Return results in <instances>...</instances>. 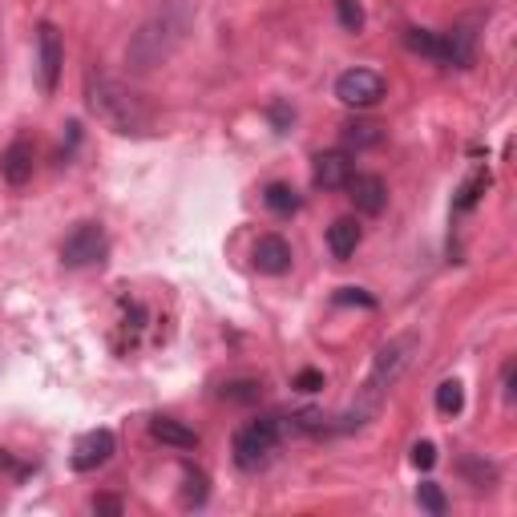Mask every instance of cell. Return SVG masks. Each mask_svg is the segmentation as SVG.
<instances>
[{"instance_id":"6da1fadb","label":"cell","mask_w":517,"mask_h":517,"mask_svg":"<svg viewBox=\"0 0 517 517\" xmlns=\"http://www.w3.org/2000/svg\"><path fill=\"white\" fill-rule=\"evenodd\" d=\"M190 29H194V5L190 0H162V5L138 25V33L130 37L126 65L134 73H150V69L166 65L182 49Z\"/></svg>"},{"instance_id":"7a4b0ae2","label":"cell","mask_w":517,"mask_h":517,"mask_svg":"<svg viewBox=\"0 0 517 517\" xmlns=\"http://www.w3.org/2000/svg\"><path fill=\"white\" fill-rule=\"evenodd\" d=\"M85 101L97 122H106L114 134H146L150 130V110L146 101L126 89L122 81L106 77V73H89L85 77Z\"/></svg>"},{"instance_id":"3957f363","label":"cell","mask_w":517,"mask_h":517,"mask_svg":"<svg viewBox=\"0 0 517 517\" xmlns=\"http://www.w3.org/2000/svg\"><path fill=\"white\" fill-rule=\"evenodd\" d=\"M417 348H421V340L417 336H396V340H388L380 352H376V360H372V372H368V380H364V392H360V404L356 408H364L368 417L380 408V400L388 396V388L408 372V364H412V356H417Z\"/></svg>"},{"instance_id":"277c9868","label":"cell","mask_w":517,"mask_h":517,"mask_svg":"<svg viewBox=\"0 0 517 517\" xmlns=\"http://www.w3.org/2000/svg\"><path fill=\"white\" fill-rule=\"evenodd\" d=\"M279 437H283V425L275 417H263V421H251L235 433V465L243 473H259L275 449H279Z\"/></svg>"},{"instance_id":"5b68a950","label":"cell","mask_w":517,"mask_h":517,"mask_svg":"<svg viewBox=\"0 0 517 517\" xmlns=\"http://www.w3.org/2000/svg\"><path fill=\"white\" fill-rule=\"evenodd\" d=\"M110 243H106V231H101V223H77L65 243H61V263L81 271V267H97L101 259H106Z\"/></svg>"},{"instance_id":"8992f818","label":"cell","mask_w":517,"mask_h":517,"mask_svg":"<svg viewBox=\"0 0 517 517\" xmlns=\"http://www.w3.org/2000/svg\"><path fill=\"white\" fill-rule=\"evenodd\" d=\"M388 93V81L376 73V69H348L336 77V97L352 110H368Z\"/></svg>"},{"instance_id":"52a82bcc","label":"cell","mask_w":517,"mask_h":517,"mask_svg":"<svg viewBox=\"0 0 517 517\" xmlns=\"http://www.w3.org/2000/svg\"><path fill=\"white\" fill-rule=\"evenodd\" d=\"M61 65H65L61 33H57V25H41V29H37V77H41V89H45V93L57 89Z\"/></svg>"},{"instance_id":"ba28073f","label":"cell","mask_w":517,"mask_h":517,"mask_svg":"<svg viewBox=\"0 0 517 517\" xmlns=\"http://www.w3.org/2000/svg\"><path fill=\"white\" fill-rule=\"evenodd\" d=\"M348 198L360 215H380L384 206H388V186L380 174H364V170H352V178L344 182Z\"/></svg>"},{"instance_id":"9c48e42d","label":"cell","mask_w":517,"mask_h":517,"mask_svg":"<svg viewBox=\"0 0 517 517\" xmlns=\"http://www.w3.org/2000/svg\"><path fill=\"white\" fill-rule=\"evenodd\" d=\"M114 449H118V441H114L110 429H93V433H85V437L77 441L69 465H73L77 473H93V469H101V465L114 457Z\"/></svg>"},{"instance_id":"30bf717a","label":"cell","mask_w":517,"mask_h":517,"mask_svg":"<svg viewBox=\"0 0 517 517\" xmlns=\"http://www.w3.org/2000/svg\"><path fill=\"white\" fill-rule=\"evenodd\" d=\"M37 170V150L29 138H17L5 146V154H0V178H5L9 186H25Z\"/></svg>"},{"instance_id":"8fae6325","label":"cell","mask_w":517,"mask_h":517,"mask_svg":"<svg viewBox=\"0 0 517 517\" xmlns=\"http://www.w3.org/2000/svg\"><path fill=\"white\" fill-rule=\"evenodd\" d=\"M352 154L348 150H324L316 154V166H312V182L320 190H344V182L352 178Z\"/></svg>"},{"instance_id":"7c38bea8","label":"cell","mask_w":517,"mask_h":517,"mask_svg":"<svg viewBox=\"0 0 517 517\" xmlns=\"http://www.w3.org/2000/svg\"><path fill=\"white\" fill-rule=\"evenodd\" d=\"M291 243L283 239V235H263L259 243H255V251H251V263H255V271L259 275H287L291 271Z\"/></svg>"},{"instance_id":"4fadbf2b","label":"cell","mask_w":517,"mask_h":517,"mask_svg":"<svg viewBox=\"0 0 517 517\" xmlns=\"http://www.w3.org/2000/svg\"><path fill=\"white\" fill-rule=\"evenodd\" d=\"M404 45H408L412 53L429 57V61L453 65V41H449V33H433V29H404Z\"/></svg>"},{"instance_id":"5bb4252c","label":"cell","mask_w":517,"mask_h":517,"mask_svg":"<svg viewBox=\"0 0 517 517\" xmlns=\"http://www.w3.org/2000/svg\"><path fill=\"white\" fill-rule=\"evenodd\" d=\"M340 142H344V150H356V154L360 150H372V146L384 142V126L372 122V118H352V122H344Z\"/></svg>"},{"instance_id":"9a60e30c","label":"cell","mask_w":517,"mask_h":517,"mask_svg":"<svg viewBox=\"0 0 517 517\" xmlns=\"http://www.w3.org/2000/svg\"><path fill=\"white\" fill-rule=\"evenodd\" d=\"M360 239H364V231H360L356 219H336V223L328 227V251H332L340 263H348V259L356 255Z\"/></svg>"},{"instance_id":"2e32d148","label":"cell","mask_w":517,"mask_h":517,"mask_svg":"<svg viewBox=\"0 0 517 517\" xmlns=\"http://www.w3.org/2000/svg\"><path fill=\"white\" fill-rule=\"evenodd\" d=\"M150 437L162 441V445H170V449H198V433L190 425L174 421V417H154L150 421Z\"/></svg>"},{"instance_id":"e0dca14e","label":"cell","mask_w":517,"mask_h":517,"mask_svg":"<svg viewBox=\"0 0 517 517\" xmlns=\"http://www.w3.org/2000/svg\"><path fill=\"white\" fill-rule=\"evenodd\" d=\"M263 202L271 206L275 215H295L299 206H303V202H299V194H295L287 182H271V186L263 190Z\"/></svg>"},{"instance_id":"ac0fdd59","label":"cell","mask_w":517,"mask_h":517,"mask_svg":"<svg viewBox=\"0 0 517 517\" xmlns=\"http://www.w3.org/2000/svg\"><path fill=\"white\" fill-rule=\"evenodd\" d=\"M417 505H421L425 513H433V517H445V513H449V497H445V489H441L437 481H421V485H417Z\"/></svg>"},{"instance_id":"d6986e66","label":"cell","mask_w":517,"mask_h":517,"mask_svg":"<svg viewBox=\"0 0 517 517\" xmlns=\"http://www.w3.org/2000/svg\"><path fill=\"white\" fill-rule=\"evenodd\" d=\"M461 408H465V388H461V380H445V384L437 388V412H441V417H457Z\"/></svg>"},{"instance_id":"ffe728a7","label":"cell","mask_w":517,"mask_h":517,"mask_svg":"<svg viewBox=\"0 0 517 517\" xmlns=\"http://www.w3.org/2000/svg\"><path fill=\"white\" fill-rule=\"evenodd\" d=\"M219 396H223L227 404H255V400L263 396V384H259V380H231V384L219 388Z\"/></svg>"},{"instance_id":"44dd1931","label":"cell","mask_w":517,"mask_h":517,"mask_svg":"<svg viewBox=\"0 0 517 517\" xmlns=\"http://www.w3.org/2000/svg\"><path fill=\"white\" fill-rule=\"evenodd\" d=\"M485 186H489V174H485V170H477V174L457 190V202H453V206H457V211H473L477 198L485 194Z\"/></svg>"},{"instance_id":"7402d4cb","label":"cell","mask_w":517,"mask_h":517,"mask_svg":"<svg viewBox=\"0 0 517 517\" xmlns=\"http://www.w3.org/2000/svg\"><path fill=\"white\" fill-rule=\"evenodd\" d=\"M206 493H211V489H206V477H202V473H194V469H186V489H182V505H186V509H198V505L206 501Z\"/></svg>"},{"instance_id":"603a6c76","label":"cell","mask_w":517,"mask_h":517,"mask_svg":"<svg viewBox=\"0 0 517 517\" xmlns=\"http://www.w3.org/2000/svg\"><path fill=\"white\" fill-rule=\"evenodd\" d=\"M336 17L348 33H360L364 29V9H360V0H336Z\"/></svg>"},{"instance_id":"cb8c5ba5","label":"cell","mask_w":517,"mask_h":517,"mask_svg":"<svg viewBox=\"0 0 517 517\" xmlns=\"http://www.w3.org/2000/svg\"><path fill=\"white\" fill-rule=\"evenodd\" d=\"M461 473H469V477L477 481V489H489V485L497 481V469L485 465V461H461Z\"/></svg>"},{"instance_id":"d4e9b609","label":"cell","mask_w":517,"mask_h":517,"mask_svg":"<svg viewBox=\"0 0 517 517\" xmlns=\"http://www.w3.org/2000/svg\"><path fill=\"white\" fill-rule=\"evenodd\" d=\"M267 118H271L275 134H287V130H291V122H295V110L287 106V101H275V106L267 110Z\"/></svg>"},{"instance_id":"484cf974","label":"cell","mask_w":517,"mask_h":517,"mask_svg":"<svg viewBox=\"0 0 517 517\" xmlns=\"http://www.w3.org/2000/svg\"><path fill=\"white\" fill-rule=\"evenodd\" d=\"M412 465L429 473V469L437 465V445H433V441H417V445H412Z\"/></svg>"},{"instance_id":"4316f807","label":"cell","mask_w":517,"mask_h":517,"mask_svg":"<svg viewBox=\"0 0 517 517\" xmlns=\"http://www.w3.org/2000/svg\"><path fill=\"white\" fill-rule=\"evenodd\" d=\"M336 303H360V307H376V299H372L364 287H340V291H336Z\"/></svg>"},{"instance_id":"83f0119b","label":"cell","mask_w":517,"mask_h":517,"mask_svg":"<svg viewBox=\"0 0 517 517\" xmlns=\"http://www.w3.org/2000/svg\"><path fill=\"white\" fill-rule=\"evenodd\" d=\"M295 388H299V392H320V388H324V372L303 368V372L295 376Z\"/></svg>"},{"instance_id":"f1b7e54d","label":"cell","mask_w":517,"mask_h":517,"mask_svg":"<svg viewBox=\"0 0 517 517\" xmlns=\"http://www.w3.org/2000/svg\"><path fill=\"white\" fill-rule=\"evenodd\" d=\"M126 501L122 497H93V513H122Z\"/></svg>"},{"instance_id":"f546056e","label":"cell","mask_w":517,"mask_h":517,"mask_svg":"<svg viewBox=\"0 0 517 517\" xmlns=\"http://www.w3.org/2000/svg\"><path fill=\"white\" fill-rule=\"evenodd\" d=\"M513 380H517V364L509 360L505 372H501V392H505V400H513Z\"/></svg>"}]
</instances>
